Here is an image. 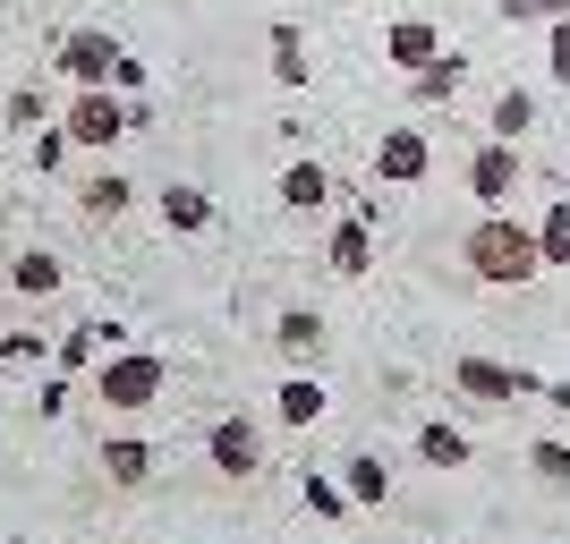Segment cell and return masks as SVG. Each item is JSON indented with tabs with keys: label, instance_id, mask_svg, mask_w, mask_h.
<instances>
[{
	"label": "cell",
	"instance_id": "obj_1",
	"mask_svg": "<svg viewBox=\"0 0 570 544\" xmlns=\"http://www.w3.org/2000/svg\"><path fill=\"white\" fill-rule=\"evenodd\" d=\"M460 264H469L485 289H528L546 273V247H537V221H520L511 205L502 214H476L469 238H460Z\"/></svg>",
	"mask_w": 570,
	"mask_h": 544
},
{
	"label": "cell",
	"instance_id": "obj_2",
	"mask_svg": "<svg viewBox=\"0 0 570 544\" xmlns=\"http://www.w3.org/2000/svg\"><path fill=\"white\" fill-rule=\"evenodd\" d=\"M163 392H170V357L163 349H111L95 366V408H119V417H145V408H163Z\"/></svg>",
	"mask_w": 570,
	"mask_h": 544
},
{
	"label": "cell",
	"instance_id": "obj_3",
	"mask_svg": "<svg viewBox=\"0 0 570 544\" xmlns=\"http://www.w3.org/2000/svg\"><path fill=\"white\" fill-rule=\"evenodd\" d=\"M60 128H69L77 154H111L119 137H137V111H128V95H119V86H77L69 111H60Z\"/></svg>",
	"mask_w": 570,
	"mask_h": 544
},
{
	"label": "cell",
	"instance_id": "obj_4",
	"mask_svg": "<svg viewBox=\"0 0 570 544\" xmlns=\"http://www.w3.org/2000/svg\"><path fill=\"white\" fill-rule=\"evenodd\" d=\"M452 392H460V400H476V408L546 400V383L528 375V366H502V357H485V349H460V357H452Z\"/></svg>",
	"mask_w": 570,
	"mask_h": 544
},
{
	"label": "cell",
	"instance_id": "obj_5",
	"mask_svg": "<svg viewBox=\"0 0 570 544\" xmlns=\"http://www.w3.org/2000/svg\"><path fill=\"white\" fill-rule=\"evenodd\" d=\"M119 60H128V51H119V34H102V26H69V34L51 43V69L69 77V86H111Z\"/></svg>",
	"mask_w": 570,
	"mask_h": 544
},
{
	"label": "cell",
	"instance_id": "obj_6",
	"mask_svg": "<svg viewBox=\"0 0 570 544\" xmlns=\"http://www.w3.org/2000/svg\"><path fill=\"white\" fill-rule=\"evenodd\" d=\"M205 459H214V476H230V485H247V476L264 468V434H256V417H214L205 426Z\"/></svg>",
	"mask_w": 570,
	"mask_h": 544
},
{
	"label": "cell",
	"instance_id": "obj_7",
	"mask_svg": "<svg viewBox=\"0 0 570 544\" xmlns=\"http://www.w3.org/2000/svg\"><path fill=\"white\" fill-rule=\"evenodd\" d=\"M511 188H520V145L476 137V154H469V196L485 205V214H502V205H511Z\"/></svg>",
	"mask_w": 570,
	"mask_h": 544
},
{
	"label": "cell",
	"instance_id": "obj_8",
	"mask_svg": "<svg viewBox=\"0 0 570 544\" xmlns=\"http://www.w3.org/2000/svg\"><path fill=\"white\" fill-rule=\"evenodd\" d=\"M426 170H434L426 128H383L375 137V188H417Z\"/></svg>",
	"mask_w": 570,
	"mask_h": 544
},
{
	"label": "cell",
	"instance_id": "obj_9",
	"mask_svg": "<svg viewBox=\"0 0 570 544\" xmlns=\"http://www.w3.org/2000/svg\"><path fill=\"white\" fill-rule=\"evenodd\" d=\"M95 468L111 494H137V485H154V468H163V451L145 443V434H102L95 443Z\"/></svg>",
	"mask_w": 570,
	"mask_h": 544
},
{
	"label": "cell",
	"instance_id": "obj_10",
	"mask_svg": "<svg viewBox=\"0 0 570 544\" xmlns=\"http://www.w3.org/2000/svg\"><path fill=\"white\" fill-rule=\"evenodd\" d=\"M111 349H128V324L95 315V324H77V332H60V340H51V366H60V375H95Z\"/></svg>",
	"mask_w": 570,
	"mask_h": 544
},
{
	"label": "cell",
	"instance_id": "obj_11",
	"mask_svg": "<svg viewBox=\"0 0 570 544\" xmlns=\"http://www.w3.org/2000/svg\"><path fill=\"white\" fill-rule=\"evenodd\" d=\"M273 349H282L298 375H315V357L333 349V332H324V315H315V307H282V315H273Z\"/></svg>",
	"mask_w": 570,
	"mask_h": 544
},
{
	"label": "cell",
	"instance_id": "obj_12",
	"mask_svg": "<svg viewBox=\"0 0 570 544\" xmlns=\"http://www.w3.org/2000/svg\"><path fill=\"white\" fill-rule=\"evenodd\" d=\"M324 264H333V281H366V273H375V221L341 214L333 238H324Z\"/></svg>",
	"mask_w": 570,
	"mask_h": 544
},
{
	"label": "cell",
	"instance_id": "obj_13",
	"mask_svg": "<svg viewBox=\"0 0 570 544\" xmlns=\"http://www.w3.org/2000/svg\"><path fill=\"white\" fill-rule=\"evenodd\" d=\"M264 60H273V86H282V95H307V77H315V60H307V34H298V26H273V34H264Z\"/></svg>",
	"mask_w": 570,
	"mask_h": 544
},
{
	"label": "cell",
	"instance_id": "obj_14",
	"mask_svg": "<svg viewBox=\"0 0 570 544\" xmlns=\"http://www.w3.org/2000/svg\"><path fill=\"white\" fill-rule=\"evenodd\" d=\"M383 60H392V69H426V60H443V34H434L426 18H392L383 26Z\"/></svg>",
	"mask_w": 570,
	"mask_h": 544
},
{
	"label": "cell",
	"instance_id": "obj_15",
	"mask_svg": "<svg viewBox=\"0 0 570 544\" xmlns=\"http://www.w3.org/2000/svg\"><path fill=\"white\" fill-rule=\"evenodd\" d=\"M282 205L289 214H333V170L315 162V154H298V162L282 170Z\"/></svg>",
	"mask_w": 570,
	"mask_h": 544
},
{
	"label": "cell",
	"instance_id": "obj_16",
	"mask_svg": "<svg viewBox=\"0 0 570 544\" xmlns=\"http://www.w3.org/2000/svg\"><path fill=\"white\" fill-rule=\"evenodd\" d=\"M214 214H222V205L196 188V179H170V188H163V221L179 238H205V230H214Z\"/></svg>",
	"mask_w": 570,
	"mask_h": 544
},
{
	"label": "cell",
	"instance_id": "obj_17",
	"mask_svg": "<svg viewBox=\"0 0 570 544\" xmlns=\"http://www.w3.org/2000/svg\"><path fill=\"white\" fill-rule=\"evenodd\" d=\"M60 281H69V264L51 256V247H18V256H9V289H18V298H51Z\"/></svg>",
	"mask_w": 570,
	"mask_h": 544
},
{
	"label": "cell",
	"instance_id": "obj_18",
	"mask_svg": "<svg viewBox=\"0 0 570 544\" xmlns=\"http://www.w3.org/2000/svg\"><path fill=\"white\" fill-rule=\"evenodd\" d=\"M417 459H426V468H443V476H460L476 451H469V434H460L452 417H426V426H417Z\"/></svg>",
	"mask_w": 570,
	"mask_h": 544
},
{
	"label": "cell",
	"instance_id": "obj_19",
	"mask_svg": "<svg viewBox=\"0 0 570 544\" xmlns=\"http://www.w3.org/2000/svg\"><path fill=\"white\" fill-rule=\"evenodd\" d=\"M341 485H350L357 511H383V502H392V468H383L375 451H350V459H341Z\"/></svg>",
	"mask_w": 570,
	"mask_h": 544
},
{
	"label": "cell",
	"instance_id": "obj_20",
	"mask_svg": "<svg viewBox=\"0 0 570 544\" xmlns=\"http://www.w3.org/2000/svg\"><path fill=\"white\" fill-rule=\"evenodd\" d=\"M460 77H469V60H460V51H443V60H426V69H409V102H417V111H434V102L460 95Z\"/></svg>",
	"mask_w": 570,
	"mask_h": 544
},
{
	"label": "cell",
	"instance_id": "obj_21",
	"mask_svg": "<svg viewBox=\"0 0 570 544\" xmlns=\"http://www.w3.org/2000/svg\"><path fill=\"white\" fill-rule=\"evenodd\" d=\"M324 408H333V400H324V383H315V375H289L282 392H273V417H282V426H298V434H307Z\"/></svg>",
	"mask_w": 570,
	"mask_h": 544
},
{
	"label": "cell",
	"instance_id": "obj_22",
	"mask_svg": "<svg viewBox=\"0 0 570 544\" xmlns=\"http://www.w3.org/2000/svg\"><path fill=\"white\" fill-rule=\"evenodd\" d=\"M128 205H137V188H128L119 170H95V179L77 188V214H86V221H119Z\"/></svg>",
	"mask_w": 570,
	"mask_h": 544
},
{
	"label": "cell",
	"instance_id": "obj_23",
	"mask_svg": "<svg viewBox=\"0 0 570 544\" xmlns=\"http://www.w3.org/2000/svg\"><path fill=\"white\" fill-rule=\"evenodd\" d=\"M528 128H537V95H528V86H502V95H494V111H485V137L520 145Z\"/></svg>",
	"mask_w": 570,
	"mask_h": 544
},
{
	"label": "cell",
	"instance_id": "obj_24",
	"mask_svg": "<svg viewBox=\"0 0 570 544\" xmlns=\"http://www.w3.org/2000/svg\"><path fill=\"white\" fill-rule=\"evenodd\" d=\"M528 476H537L546 494H570V443L562 434H537V443H528Z\"/></svg>",
	"mask_w": 570,
	"mask_h": 544
},
{
	"label": "cell",
	"instance_id": "obj_25",
	"mask_svg": "<svg viewBox=\"0 0 570 544\" xmlns=\"http://www.w3.org/2000/svg\"><path fill=\"white\" fill-rule=\"evenodd\" d=\"M537 247H546V273H570V205L537 214Z\"/></svg>",
	"mask_w": 570,
	"mask_h": 544
},
{
	"label": "cell",
	"instance_id": "obj_26",
	"mask_svg": "<svg viewBox=\"0 0 570 544\" xmlns=\"http://www.w3.org/2000/svg\"><path fill=\"white\" fill-rule=\"evenodd\" d=\"M307 511H315V520H350V511H357L350 485H341V468H333V476H315V468H307Z\"/></svg>",
	"mask_w": 570,
	"mask_h": 544
},
{
	"label": "cell",
	"instance_id": "obj_27",
	"mask_svg": "<svg viewBox=\"0 0 570 544\" xmlns=\"http://www.w3.org/2000/svg\"><path fill=\"white\" fill-rule=\"evenodd\" d=\"M26 366H51V340H35V332H0V375H26Z\"/></svg>",
	"mask_w": 570,
	"mask_h": 544
},
{
	"label": "cell",
	"instance_id": "obj_28",
	"mask_svg": "<svg viewBox=\"0 0 570 544\" xmlns=\"http://www.w3.org/2000/svg\"><path fill=\"white\" fill-rule=\"evenodd\" d=\"M43 119H51V95H43V86H18V95H9V128H18V137H35Z\"/></svg>",
	"mask_w": 570,
	"mask_h": 544
},
{
	"label": "cell",
	"instance_id": "obj_29",
	"mask_svg": "<svg viewBox=\"0 0 570 544\" xmlns=\"http://www.w3.org/2000/svg\"><path fill=\"white\" fill-rule=\"evenodd\" d=\"M77 145H69V128H35V179H51V170L69 162Z\"/></svg>",
	"mask_w": 570,
	"mask_h": 544
},
{
	"label": "cell",
	"instance_id": "obj_30",
	"mask_svg": "<svg viewBox=\"0 0 570 544\" xmlns=\"http://www.w3.org/2000/svg\"><path fill=\"white\" fill-rule=\"evenodd\" d=\"M546 77L570 86V18H546Z\"/></svg>",
	"mask_w": 570,
	"mask_h": 544
},
{
	"label": "cell",
	"instance_id": "obj_31",
	"mask_svg": "<svg viewBox=\"0 0 570 544\" xmlns=\"http://www.w3.org/2000/svg\"><path fill=\"white\" fill-rule=\"evenodd\" d=\"M69 383H77V375H60V366H51V375L35 383V417H69Z\"/></svg>",
	"mask_w": 570,
	"mask_h": 544
},
{
	"label": "cell",
	"instance_id": "obj_32",
	"mask_svg": "<svg viewBox=\"0 0 570 544\" xmlns=\"http://www.w3.org/2000/svg\"><path fill=\"white\" fill-rule=\"evenodd\" d=\"M502 18L528 26V18H570V0H502Z\"/></svg>",
	"mask_w": 570,
	"mask_h": 544
},
{
	"label": "cell",
	"instance_id": "obj_33",
	"mask_svg": "<svg viewBox=\"0 0 570 544\" xmlns=\"http://www.w3.org/2000/svg\"><path fill=\"white\" fill-rule=\"evenodd\" d=\"M111 86H119L128 102H145V60H119V77H111Z\"/></svg>",
	"mask_w": 570,
	"mask_h": 544
},
{
	"label": "cell",
	"instance_id": "obj_34",
	"mask_svg": "<svg viewBox=\"0 0 570 544\" xmlns=\"http://www.w3.org/2000/svg\"><path fill=\"white\" fill-rule=\"evenodd\" d=\"M0 544H9V536H0Z\"/></svg>",
	"mask_w": 570,
	"mask_h": 544
}]
</instances>
